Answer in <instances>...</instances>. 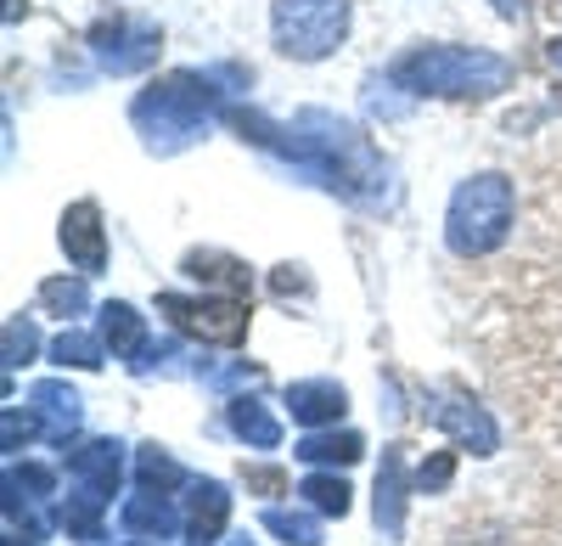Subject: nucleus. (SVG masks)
Here are the masks:
<instances>
[{
    "instance_id": "24",
    "label": "nucleus",
    "mask_w": 562,
    "mask_h": 546,
    "mask_svg": "<svg viewBox=\"0 0 562 546\" xmlns=\"http://www.w3.org/2000/svg\"><path fill=\"white\" fill-rule=\"evenodd\" d=\"M34 349H40L34 322H29V315H12V322H7V367H23V360H34Z\"/></svg>"
},
{
    "instance_id": "7",
    "label": "nucleus",
    "mask_w": 562,
    "mask_h": 546,
    "mask_svg": "<svg viewBox=\"0 0 562 546\" xmlns=\"http://www.w3.org/2000/svg\"><path fill=\"white\" fill-rule=\"evenodd\" d=\"M422 417H428L434 428H445L461 450H473V457H495V445H501L495 417L484 412V405H473L467 394H428Z\"/></svg>"
},
{
    "instance_id": "4",
    "label": "nucleus",
    "mask_w": 562,
    "mask_h": 546,
    "mask_svg": "<svg viewBox=\"0 0 562 546\" xmlns=\"http://www.w3.org/2000/svg\"><path fill=\"white\" fill-rule=\"evenodd\" d=\"M270 34H276L281 57L321 63V57H333L349 34V0H276Z\"/></svg>"
},
{
    "instance_id": "15",
    "label": "nucleus",
    "mask_w": 562,
    "mask_h": 546,
    "mask_svg": "<svg viewBox=\"0 0 562 546\" xmlns=\"http://www.w3.org/2000/svg\"><path fill=\"white\" fill-rule=\"evenodd\" d=\"M378 530L389 541L405 530V445L383 450V468H378Z\"/></svg>"
},
{
    "instance_id": "21",
    "label": "nucleus",
    "mask_w": 562,
    "mask_h": 546,
    "mask_svg": "<svg viewBox=\"0 0 562 546\" xmlns=\"http://www.w3.org/2000/svg\"><path fill=\"white\" fill-rule=\"evenodd\" d=\"M299 495H304V502L315 508V513H326V519H344L349 513V484L338 479V473H310L304 484H299Z\"/></svg>"
},
{
    "instance_id": "18",
    "label": "nucleus",
    "mask_w": 562,
    "mask_h": 546,
    "mask_svg": "<svg viewBox=\"0 0 562 546\" xmlns=\"http://www.w3.org/2000/svg\"><path fill=\"white\" fill-rule=\"evenodd\" d=\"M259 530H270L276 541H288V546H326V530L315 519V508H265L259 513Z\"/></svg>"
},
{
    "instance_id": "12",
    "label": "nucleus",
    "mask_w": 562,
    "mask_h": 546,
    "mask_svg": "<svg viewBox=\"0 0 562 546\" xmlns=\"http://www.w3.org/2000/svg\"><path fill=\"white\" fill-rule=\"evenodd\" d=\"M102 344L113 349V360H130V372L140 367V355L153 349V338H147V322H140L135 304H124V299L102 304Z\"/></svg>"
},
{
    "instance_id": "9",
    "label": "nucleus",
    "mask_w": 562,
    "mask_h": 546,
    "mask_svg": "<svg viewBox=\"0 0 562 546\" xmlns=\"http://www.w3.org/2000/svg\"><path fill=\"white\" fill-rule=\"evenodd\" d=\"M29 412H34V423H40V439H52V445L68 450V439H74L79 423H85V400H79L68 383H57V378H40V383L29 389Z\"/></svg>"
},
{
    "instance_id": "32",
    "label": "nucleus",
    "mask_w": 562,
    "mask_h": 546,
    "mask_svg": "<svg viewBox=\"0 0 562 546\" xmlns=\"http://www.w3.org/2000/svg\"><path fill=\"white\" fill-rule=\"evenodd\" d=\"M130 546H140V541H130Z\"/></svg>"
},
{
    "instance_id": "26",
    "label": "nucleus",
    "mask_w": 562,
    "mask_h": 546,
    "mask_svg": "<svg viewBox=\"0 0 562 546\" xmlns=\"http://www.w3.org/2000/svg\"><path fill=\"white\" fill-rule=\"evenodd\" d=\"M450 473H456V450H434V457L422 463V473H416V490L422 495H439L450 484Z\"/></svg>"
},
{
    "instance_id": "3",
    "label": "nucleus",
    "mask_w": 562,
    "mask_h": 546,
    "mask_svg": "<svg viewBox=\"0 0 562 546\" xmlns=\"http://www.w3.org/2000/svg\"><path fill=\"white\" fill-rule=\"evenodd\" d=\"M512 220H518V187H512V175H501V169L467 175L450 198V214H445V243L456 259H484L512 237Z\"/></svg>"
},
{
    "instance_id": "13",
    "label": "nucleus",
    "mask_w": 562,
    "mask_h": 546,
    "mask_svg": "<svg viewBox=\"0 0 562 546\" xmlns=\"http://www.w3.org/2000/svg\"><path fill=\"white\" fill-rule=\"evenodd\" d=\"M288 412H293V423L321 428V423H338V417L349 412V394H344L338 383H326V378L293 383V389H288Z\"/></svg>"
},
{
    "instance_id": "23",
    "label": "nucleus",
    "mask_w": 562,
    "mask_h": 546,
    "mask_svg": "<svg viewBox=\"0 0 562 546\" xmlns=\"http://www.w3.org/2000/svg\"><path fill=\"white\" fill-rule=\"evenodd\" d=\"M40 310H52V315H63V322H74V315L90 310V293H85V282L52 277V282H40Z\"/></svg>"
},
{
    "instance_id": "11",
    "label": "nucleus",
    "mask_w": 562,
    "mask_h": 546,
    "mask_svg": "<svg viewBox=\"0 0 562 546\" xmlns=\"http://www.w3.org/2000/svg\"><path fill=\"white\" fill-rule=\"evenodd\" d=\"M225 519H231V490L220 479H192V495H186V535H192V546L220 541Z\"/></svg>"
},
{
    "instance_id": "17",
    "label": "nucleus",
    "mask_w": 562,
    "mask_h": 546,
    "mask_svg": "<svg viewBox=\"0 0 562 546\" xmlns=\"http://www.w3.org/2000/svg\"><path fill=\"white\" fill-rule=\"evenodd\" d=\"M299 463H310V468H349V463H360L366 457V439L355 434V428H344V434H304L299 439V450H293Z\"/></svg>"
},
{
    "instance_id": "28",
    "label": "nucleus",
    "mask_w": 562,
    "mask_h": 546,
    "mask_svg": "<svg viewBox=\"0 0 562 546\" xmlns=\"http://www.w3.org/2000/svg\"><path fill=\"white\" fill-rule=\"evenodd\" d=\"M248 490H259V495H281V490H288V473H281V468H254V473H248Z\"/></svg>"
},
{
    "instance_id": "20",
    "label": "nucleus",
    "mask_w": 562,
    "mask_h": 546,
    "mask_svg": "<svg viewBox=\"0 0 562 546\" xmlns=\"http://www.w3.org/2000/svg\"><path fill=\"white\" fill-rule=\"evenodd\" d=\"M135 479H140V490H175V484H192V479H186V468L169 457V450L153 439V445H140L135 450Z\"/></svg>"
},
{
    "instance_id": "5",
    "label": "nucleus",
    "mask_w": 562,
    "mask_h": 546,
    "mask_svg": "<svg viewBox=\"0 0 562 546\" xmlns=\"http://www.w3.org/2000/svg\"><path fill=\"white\" fill-rule=\"evenodd\" d=\"M158 310L169 315V327L214 344V349H237L248 338V299H192V293H158Z\"/></svg>"
},
{
    "instance_id": "10",
    "label": "nucleus",
    "mask_w": 562,
    "mask_h": 546,
    "mask_svg": "<svg viewBox=\"0 0 562 546\" xmlns=\"http://www.w3.org/2000/svg\"><path fill=\"white\" fill-rule=\"evenodd\" d=\"M68 473L113 502V490H119V479H124V445H119V439H85V445H74V450H68Z\"/></svg>"
},
{
    "instance_id": "1",
    "label": "nucleus",
    "mask_w": 562,
    "mask_h": 546,
    "mask_svg": "<svg viewBox=\"0 0 562 546\" xmlns=\"http://www.w3.org/2000/svg\"><path fill=\"white\" fill-rule=\"evenodd\" d=\"M214 85H220V68L214 74H164V79H153L130 102V124L140 135V147L169 158V153H186L192 142H203L209 124L225 113L220 108L225 90H214Z\"/></svg>"
},
{
    "instance_id": "2",
    "label": "nucleus",
    "mask_w": 562,
    "mask_h": 546,
    "mask_svg": "<svg viewBox=\"0 0 562 546\" xmlns=\"http://www.w3.org/2000/svg\"><path fill=\"white\" fill-rule=\"evenodd\" d=\"M518 68L501 52H479V45H416V52L389 63V85L411 90V97H445V102H484L512 90Z\"/></svg>"
},
{
    "instance_id": "8",
    "label": "nucleus",
    "mask_w": 562,
    "mask_h": 546,
    "mask_svg": "<svg viewBox=\"0 0 562 546\" xmlns=\"http://www.w3.org/2000/svg\"><path fill=\"white\" fill-rule=\"evenodd\" d=\"M63 254H68V265L79 270V277H97V270L108 265V232H102V209L90 203V198H79L74 209H63Z\"/></svg>"
},
{
    "instance_id": "25",
    "label": "nucleus",
    "mask_w": 562,
    "mask_h": 546,
    "mask_svg": "<svg viewBox=\"0 0 562 546\" xmlns=\"http://www.w3.org/2000/svg\"><path fill=\"white\" fill-rule=\"evenodd\" d=\"M7 484H18V490L34 495V502H45V495L57 490V473H52V468H40V463H23V468L12 463V468H7Z\"/></svg>"
},
{
    "instance_id": "22",
    "label": "nucleus",
    "mask_w": 562,
    "mask_h": 546,
    "mask_svg": "<svg viewBox=\"0 0 562 546\" xmlns=\"http://www.w3.org/2000/svg\"><path fill=\"white\" fill-rule=\"evenodd\" d=\"M102 355H108V344L90 338V333H79V327L57 333V344H52V360H63V367H79V372H97Z\"/></svg>"
},
{
    "instance_id": "6",
    "label": "nucleus",
    "mask_w": 562,
    "mask_h": 546,
    "mask_svg": "<svg viewBox=\"0 0 562 546\" xmlns=\"http://www.w3.org/2000/svg\"><path fill=\"white\" fill-rule=\"evenodd\" d=\"M90 52H97V63H102L108 74H140V68L158 63L164 34H158V23H147V18L113 12L108 23L90 29Z\"/></svg>"
},
{
    "instance_id": "16",
    "label": "nucleus",
    "mask_w": 562,
    "mask_h": 546,
    "mask_svg": "<svg viewBox=\"0 0 562 546\" xmlns=\"http://www.w3.org/2000/svg\"><path fill=\"white\" fill-rule=\"evenodd\" d=\"M225 423H231V434H237L243 445H254V450H276V445H281V423L270 417V405L254 400V394L231 400V405H225Z\"/></svg>"
},
{
    "instance_id": "30",
    "label": "nucleus",
    "mask_w": 562,
    "mask_h": 546,
    "mask_svg": "<svg viewBox=\"0 0 562 546\" xmlns=\"http://www.w3.org/2000/svg\"><path fill=\"white\" fill-rule=\"evenodd\" d=\"M231 546H254V535L243 530V535H231Z\"/></svg>"
},
{
    "instance_id": "27",
    "label": "nucleus",
    "mask_w": 562,
    "mask_h": 546,
    "mask_svg": "<svg viewBox=\"0 0 562 546\" xmlns=\"http://www.w3.org/2000/svg\"><path fill=\"white\" fill-rule=\"evenodd\" d=\"M209 389H231V383H259L265 367H248V360H237V367H220V372H198Z\"/></svg>"
},
{
    "instance_id": "31",
    "label": "nucleus",
    "mask_w": 562,
    "mask_h": 546,
    "mask_svg": "<svg viewBox=\"0 0 562 546\" xmlns=\"http://www.w3.org/2000/svg\"><path fill=\"white\" fill-rule=\"evenodd\" d=\"M551 63L562 68V40H551Z\"/></svg>"
},
{
    "instance_id": "14",
    "label": "nucleus",
    "mask_w": 562,
    "mask_h": 546,
    "mask_svg": "<svg viewBox=\"0 0 562 546\" xmlns=\"http://www.w3.org/2000/svg\"><path fill=\"white\" fill-rule=\"evenodd\" d=\"M119 524H124V535H153V541H169L175 530H186V513H175L158 490H140V495H130V502H124Z\"/></svg>"
},
{
    "instance_id": "19",
    "label": "nucleus",
    "mask_w": 562,
    "mask_h": 546,
    "mask_svg": "<svg viewBox=\"0 0 562 546\" xmlns=\"http://www.w3.org/2000/svg\"><path fill=\"white\" fill-rule=\"evenodd\" d=\"M186 277H209V282H225L231 293H237V299H248L254 293V277H248V265L243 259H231V254H186Z\"/></svg>"
},
{
    "instance_id": "29",
    "label": "nucleus",
    "mask_w": 562,
    "mask_h": 546,
    "mask_svg": "<svg viewBox=\"0 0 562 546\" xmlns=\"http://www.w3.org/2000/svg\"><path fill=\"white\" fill-rule=\"evenodd\" d=\"M276 293H281V299H293V293H310V277H304L299 265H281V270H276Z\"/></svg>"
}]
</instances>
